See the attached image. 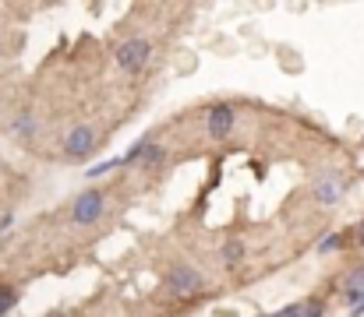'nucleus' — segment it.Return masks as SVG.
<instances>
[{"label": "nucleus", "instance_id": "423d86ee", "mask_svg": "<svg viewBox=\"0 0 364 317\" xmlns=\"http://www.w3.org/2000/svg\"><path fill=\"white\" fill-rule=\"evenodd\" d=\"M315 198H318L322 205H336V201H340V180H336V177H326V180L315 187Z\"/></svg>", "mask_w": 364, "mask_h": 317}, {"label": "nucleus", "instance_id": "f03ea898", "mask_svg": "<svg viewBox=\"0 0 364 317\" xmlns=\"http://www.w3.org/2000/svg\"><path fill=\"white\" fill-rule=\"evenodd\" d=\"M166 286H170V293H177V296H198L205 282H202V275H198L195 268H173L170 279H166Z\"/></svg>", "mask_w": 364, "mask_h": 317}, {"label": "nucleus", "instance_id": "1a4fd4ad", "mask_svg": "<svg viewBox=\"0 0 364 317\" xmlns=\"http://www.w3.org/2000/svg\"><path fill=\"white\" fill-rule=\"evenodd\" d=\"M347 293H350V300H361V296H364V268H358V272L350 275V282H347Z\"/></svg>", "mask_w": 364, "mask_h": 317}, {"label": "nucleus", "instance_id": "f8f14e48", "mask_svg": "<svg viewBox=\"0 0 364 317\" xmlns=\"http://www.w3.org/2000/svg\"><path fill=\"white\" fill-rule=\"evenodd\" d=\"M117 166H121V159H107V162H100V166H89L85 177H103V173H110V169H117Z\"/></svg>", "mask_w": 364, "mask_h": 317}, {"label": "nucleus", "instance_id": "39448f33", "mask_svg": "<svg viewBox=\"0 0 364 317\" xmlns=\"http://www.w3.org/2000/svg\"><path fill=\"white\" fill-rule=\"evenodd\" d=\"M230 130H234V109L227 103L213 106V109H209V138L220 141V138H227Z\"/></svg>", "mask_w": 364, "mask_h": 317}, {"label": "nucleus", "instance_id": "9d476101", "mask_svg": "<svg viewBox=\"0 0 364 317\" xmlns=\"http://www.w3.org/2000/svg\"><path fill=\"white\" fill-rule=\"evenodd\" d=\"M14 304H18V293H14L11 286H0V317L7 314V311H11Z\"/></svg>", "mask_w": 364, "mask_h": 317}, {"label": "nucleus", "instance_id": "6e6552de", "mask_svg": "<svg viewBox=\"0 0 364 317\" xmlns=\"http://www.w3.org/2000/svg\"><path fill=\"white\" fill-rule=\"evenodd\" d=\"M241 257H244V243H237V240H230V243L223 247V265H227V268H234V265H237Z\"/></svg>", "mask_w": 364, "mask_h": 317}, {"label": "nucleus", "instance_id": "ddd939ff", "mask_svg": "<svg viewBox=\"0 0 364 317\" xmlns=\"http://www.w3.org/2000/svg\"><path fill=\"white\" fill-rule=\"evenodd\" d=\"M336 247H340V236H326V240L318 243V250H326V254H329V250H336Z\"/></svg>", "mask_w": 364, "mask_h": 317}, {"label": "nucleus", "instance_id": "9b49d317", "mask_svg": "<svg viewBox=\"0 0 364 317\" xmlns=\"http://www.w3.org/2000/svg\"><path fill=\"white\" fill-rule=\"evenodd\" d=\"M138 159H141L145 166H159V162H163V148H156V145H145V152H141Z\"/></svg>", "mask_w": 364, "mask_h": 317}, {"label": "nucleus", "instance_id": "4468645a", "mask_svg": "<svg viewBox=\"0 0 364 317\" xmlns=\"http://www.w3.org/2000/svg\"><path fill=\"white\" fill-rule=\"evenodd\" d=\"M358 243H361V247H364V218H361V222H358Z\"/></svg>", "mask_w": 364, "mask_h": 317}, {"label": "nucleus", "instance_id": "2eb2a0df", "mask_svg": "<svg viewBox=\"0 0 364 317\" xmlns=\"http://www.w3.org/2000/svg\"><path fill=\"white\" fill-rule=\"evenodd\" d=\"M50 317H68V314H50Z\"/></svg>", "mask_w": 364, "mask_h": 317}, {"label": "nucleus", "instance_id": "0eeeda50", "mask_svg": "<svg viewBox=\"0 0 364 317\" xmlns=\"http://www.w3.org/2000/svg\"><path fill=\"white\" fill-rule=\"evenodd\" d=\"M272 317H322V307L308 300V304H294V307H287V311H279Z\"/></svg>", "mask_w": 364, "mask_h": 317}, {"label": "nucleus", "instance_id": "7ed1b4c3", "mask_svg": "<svg viewBox=\"0 0 364 317\" xmlns=\"http://www.w3.org/2000/svg\"><path fill=\"white\" fill-rule=\"evenodd\" d=\"M96 130L92 127H75L71 134H68V141H64V148H68V155H75V159H82V155H89L92 148H96Z\"/></svg>", "mask_w": 364, "mask_h": 317}, {"label": "nucleus", "instance_id": "20e7f679", "mask_svg": "<svg viewBox=\"0 0 364 317\" xmlns=\"http://www.w3.org/2000/svg\"><path fill=\"white\" fill-rule=\"evenodd\" d=\"M100 211H103V194L85 191V194L75 201V222H78V226H89V222L100 218Z\"/></svg>", "mask_w": 364, "mask_h": 317}, {"label": "nucleus", "instance_id": "f257e3e1", "mask_svg": "<svg viewBox=\"0 0 364 317\" xmlns=\"http://www.w3.org/2000/svg\"><path fill=\"white\" fill-rule=\"evenodd\" d=\"M149 50H152V46H149L145 39H127V43L117 46V64H121L124 71H131V74H134V71H141V67H145Z\"/></svg>", "mask_w": 364, "mask_h": 317}]
</instances>
